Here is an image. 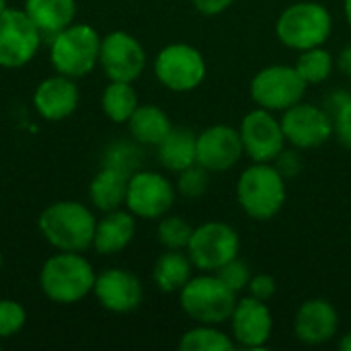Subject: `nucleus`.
<instances>
[{"instance_id": "nucleus-30", "label": "nucleus", "mask_w": 351, "mask_h": 351, "mask_svg": "<svg viewBox=\"0 0 351 351\" xmlns=\"http://www.w3.org/2000/svg\"><path fill=\"white\" fill-rule=\"evenodd\" d=\"M156 234H158V241L165 249H171V251H185L187 245H189V239L193 234V228L191 224L181 218V216H162L160 222H158V228H156Z\"/></svg>"}, {"instance_id": "nucleus-15", "label": "nucleus", "mask_w": 351, "mask_h": 351, "mask_svg": "<svg viewBox=\"0 0 351 351\" xmlns=\"http://www.w3.org/2000/svg\"><path fill=\"white\" fill-rule=\"evenodd\" d=\"M245 154L241 134L237 128L226 123H216L197 134L195 162L210 173L230 171Z\"/></svg>"}, {"instance_id": "nucleus-26", "label": "nucleus", "mask_w": 351, "mask_h": 351, "mask_svg": "<svg viewBox=\"0 0 351 351\" xmlns=\"http://www.w3.org/2000/svg\"><path fill=\"white\" fill-rule=\"evenodd\" d=\"M138 95L132 86V82H121V80H109L107 88L103 90L101 97V107L103 113L115 121V123H128L132 113L138 109Z\"/></svg>"}, {"instance_id": "nucleus-28", "label": "nucleus", "mask_w": 351, "mask_h": 351, "mask_svg": "<svg viewBox=\"0 0 351 351\" xmlns=\"http://www.w3.org/2000/svg\"><path fill=\"white\" fill-rule=\"evenodd\" d=\"M333 66H335V60H333L331 51L325 49V45L300 51V56H298V60L294 64V68L298 70V74L302 76V80L306 84L325 82L331 76Z\"/></svg>"}, {"instance_id": "nucleus-17", "label": "nucleus", "mask_w": 351, "mask_h": 351, "mask_svg": "<svg viewBox=\"0 0 351 351\" xmlns=\"http://www.w3.org/2000/svg\"><path fill=\"white\" fill-rule=\"evenodd\" d=\"M93 294L109 313H132L142 304V282L128 269H105L97 276Z\"/></svg>"}, {"instance_id": "nucleus-43", "label": "nucleus", "mask_w": 351, "mask_h": 351, "mask_svg": "<svg viewBox=\"0 0 351 351\" xmlns=\"http://www.w3.org/2000/svg\"><path fill=\"white\" fill-rule=\"evenodd\" d=\"M0 348H2V339H0Z\"/></svg>"}, {"instance_id": "nucleus-1", "label": "nucleus", "mask_w": 351, "mask_h": 351, "mask_svg": "<svg viewBox=\"0 0 351 351\" xmlns=\"http://www.w3.org/2000/svg\"><path fill=\"white\" fill-rule=\"evenodd\" d=\"M39 232L56 251L82 253L93 247L97 218L80 202L64 199L47 206L39 216Z\"/></svg>"}, {"instance_id": "nucleus-20", "label": "nucleus", "mask_w": 351, "mask_h": 351, "mask_svg": "<svg viewBox=\"0 0 351 351\" xmlns=\"http://www.w3.org/2000/svg\"><path fill=\"white\" fill-rule=\"evenodd\" d=\"M136 234V216L128 210L105 212V216L97 222L93 249L99 255H115L123 251Z\"/></svg>"}, {"instance_id": "nucleus-3", "label": "nucleus", "mask_w": 351, "mask_h": 351, "mask_svg": "<svg viewBox=\"0 0 351 351\" xmlns=\"http://www.w3.org/2000/svg\"><path fill=\"white\" fill-rule=\"evenodd\" d=\"M237 199L251 220L267 222L286 204V177L271 162H253L239 177Z\"/></svg>"}, {"instance_id": "nucleus-25", "label": "nucleus", "mask_w": 351, "mask_h": 351, "mask_svg": "<svg viewBox=\"0 0 351 351\" xmlns=\"http://www.w3.org/2000/svg\"><path fill=\"white\" fill-rule=\"evenodd\" d=\"M193 278V263L189 255L183 251H171L162 253L152 269V280L156 288L165 294H175L181 292V288Z\"/></svg>"}, {"instance_id": "nucleus-8", "label": "nucleus", "mask_w": 351, "mask_h": 351, "mask_svg": "<svg viewBox=\"0 0 351 351\" xmlns=\"http://www.w3.org/2000/svg\"><path fill=\"white\" fill-rule=\"evenodd\" d=\"M206 60L202 51L189 43H169L154 60L158 82L173 93H191L206 78Z\"/></svg>"}, {"instance_id": "nucleus-34", "label": "nucleus", "mask_w": 351, "mask_h": 351, "mask_svg": "<svg viewBox=\"0 0 351 351\" xmlns=\"http://www.w3.org/2000/svg\"><path fill=\"white\" fill-rule=\"evenodd\" d=\"M333 117V134L337 136L339 144L351 150V95L343 99V103L331 113Z\"/></svg>"}, {"instance_id": "nucleus-31", "label": "nucleus", "mask_w": 351, "mask_h": 351, "mask_svg": "<svg viewBox=\"0 0 351 351\" xmlns=\"http://www.w3.org/2000/svg\"><path fill=\"white\" fill-rule=\"evenodd\" d=\"M179 179H177V191L183 195V197H189V199H195V197H202L208 187H210V171H206L202 165H191L187 169H183L181 173H177Z\"/></svg>"}, {"instance_id": "nucleus-21", "label": "nucleus", "mask_w": 351, "mask_h": 351, "mask_svg": "<svg viewBox=\"0 0 351 351\" xmlns=\"http://www.w3.org/2000/svg\"><path fill=\"white\" fill-rule=\"evenodd\" d=\"M25 12L43 37L51 39L76 19V0H25Z\"/></svg>"}, {"instance_id": "nucleus-11", "label": "nucleus", "mask_w": 351, "mask_h": 351, "mask_svg": "<svg viewBox=\"0 0 351 351\" xmlns=\"http://www.w3.org/2000/svg\"><path fill=\"white\" fill-rule=\"evenodd\" d=\"M177 187L156 171H136L128 181L125 208L142 220H160L175 204Z\"/></svg>"}, {"instance_id": "nucleus-35", "label": "nucleus", "mask_w": 351, "mask_h": 351, "mask_svg": "<svg viewBox=\"0 0 351 351\" xmlns=\"http://www.w3.org/2000/svg\"><path fill=\"white\" fill-rule=\"evenodd\" d=\"M276 290H278V284H276L274 276H269V274H257V276H253L251 282H249V286H247L249 296H253L257 300H263V302H267L269 298H274Z\"/></svg>"}, {"instance_id": "nucleus-29", "label": "nucleus", "mask_w": 351, "mask_h": 351, "mask_svg": "<svg viewBox=\"0 0 351 351\" xmlns=\"http://www.w3.org/2000/svg\"><path fill=\"white\" fill-rule=\"evenodd\" d=\"M142 165V152L138 148V142H113L107 146L105 154H103V167H111L117 169L125 175H134L136 171H140Z\"/></svg>"}, {"instance_id": "nucleus-37", "label": "nucleus", "mask_w": 351, "mask_h": 351, "mask_svg": "<svg viewBox=\"0 0 351 351\" xmlns=\"http://www.w3.org/2000/svg\"><path fill=\"white\" fill-rule=\"evenodd\" d=\"M191 4L195 6L197 12H202L206 16H214V14L228 10L234 4V0H191Z\"/></svg>"}, {"instance_id": "nucleus-40", "label": "nucleus", "mask_w": 351, "mask_h": 351, "mask_svg": "<svg viewBox=\"0 0 351 351\" xmlns=\"http://www.w3.org/2000/svg\"><path fill=\"white\" fill-rule=\"evenodd\" d=\"M343 12H346V19L351 27V0H343Z\"/></svg>"}, {"instance_id": "nucleus-13", "label": "nucleus", "mask_w": 351, "mask_h": 351, "mask_svg": "<svg viewBox=\"0 0 351 351\" xmlns=\"http://www.w3.org/2000/svg\"><path fill=\"white\" fill-rule=\"evenodd\" d=\"M239 134L243 150L253 162H274L286 148L282 121L274 117V111L261 107L243 117Z\"/></svg>"}, {"instance_id": "nucleus-5", "label": "nucleus", "mask_w": 351, "mask_h": 351, "mask_svg": "<svg viewBox=\"0 0 351 351\" xmlns=\"http://www.w3.org/2000/svg\"><path fill=\"white\" fill-rule=\"evenodd\" d=\"M101 35L86 23H72L49 39V60L58 74L82 78L90 74L101 56Z\"/></svg>"}, {"instance_id": "nucleus-32", "label": "nucleus", "mask_w": 351, "mask_h": 351, "mask_svg": "<svg viewBox=\"0 0 351 351\" xmlns=\"http://www.w3.org/2000/svg\"><path fill=\"white\" fill-rule=\"evenodd\" d=\"M27 323V313L25 308L8 298L0 300V339H10L14 337Z\"/></svg>"}, {"instance_id": "nucleus-42", "label": "nucleus", "mask_w": 351, "mask_h": 351, "mask_svg": "<svg viewBox=\"0 0 351 351\" xmlns=\"http://www.w3.org/2000/svg\"><path fill=\"white\" fill-rule=\"evenodd\" d=\"M0 267H2V253H0Z\"/></svg>"}, {"instance_id": "nucleus-22", "label": "nucleus", "mask_w": 351, "mask_h": 351, "mask_svg": "<svg viewBox=\"0 0 351 351\" xmlns=\"http://www.w3.org/2000/svg\"><path fill=\"white\" fill-rule=\"evenodd\" d=\"M128 181H130V175L111 167H103L90 181V187H88L90 204L101 212L119 210L121 206H125Z\"/></svg>"}, {"instance_id": "nucleus-12", "label": "nucleus", "mask_w": 351, "mask_h": 351, "mask_svg": "<svg viewBox=\"0 0 351 351\" xmlns=\"http://www.w3.org/2000/svg\"><path fill=\"white\" fill-rule=\"evenodd\" d=\"M286 142L298 150H313L333 138V117L327 109L313 103H296L282 115Z\"/></svg>"}, {"instance_id": "nucleus-14", "label": "nucleus", "mask_w": 351, "mask_h": 351, "mask_svg": "<svg viewBox=\"0 0 351 351\" xmlns=\"http://www.w3.org/2000/svg\"><path fill=\"white\" fill-rule=\"evenodd\" d=\"M99 64L109 80L134 82L146 68V51L134 35L111 31L101 39Z\"/></svg>"}, {"instance_id": "nucleus-41", "label": "nucleus", "mask_w": 351, "mask_h": 351, "mask_svg": "<svg viewBox=\"0 0 351 351\" xmlns=\"http://www.w3.org/2000/svg\"><path fill=\"white\" fill-rule=\"evenodd\" d=\"M6 8H8V6H6V0H0V14H2Z\"/></svg>"}, {"instance_id": "nucleus-36", "label": "nucleus", "mask_w": 351, "mask_h": 351, "mask_svg": "<svg viewBox=\"0 0 351 351\" xmlns=\"http://www.w3.org/2000/svg\"><path fill=\"white\" fill-rule=\"evenodd\" d=\"M274 162H276V169H278L286 179H288V177L298 175V171L302 169V160H300L298 152H294V150H286V148H284V152H282Z\"/></svg>"}, {"instance_id": "nucleus-16", "label": "nucleus", "mask_w": 351, "mask_h": 351, "mask_svg": "<svg viewBox=\"0 0 351 351\" xmlns=\"http://www.w3.org/2000/svg\"><path fill=\"white\" fill-rule=\"evenodd\" d=\"M232 339L245 350H263L274 331V317L267 302L253 296L237 300V306L230 315Z\"/></svg>"}, {"instance_id": "nucleus-24", "label": "nucleus", "mask_w": 351, "mask_h": 351, "mask_svg": "<svg viewBox=\"0 0 351 351\" xmlns=\"http://www.w3.org/2000/svg\"><path fill=\"white\" fill-rule=\"evenodd\" d=\"M156 148H158V162L167 171L181 173L183 169L195 165L197 134H193L187 128H173Z\"/></svg>"}, {"instance_id": "nucleus-2", "label": "nucleus", "mask_w": 351, "mask_h": 351, "mask_svg": "<svg viewBox=\"0 0 351 351\" xmlns=\"http://www.w3.org/2000/svg\"><path fill=\"white\" fill-rule=\"evenodd\" d=\"M95 280L93 265L80 253L58 251L43 263L39 288L56 304H76L93 292Z\"/></svg>"}, {"instance_id": "nucleus-33", "label": "nucleus", "mask_w": 351, "mask_h": 351, "mask_svg": "<svg viewBox=\"0 0 351 351\" xmlns=\"http://www.w3.org/2000/svg\"><path fill=\"white\" fill-rule=\"evenodd\" d=\"M232 292H243V290H247V286H249V282H251V278H253V274H251V267L243 261V259H239V257H234V259H230L228 263H224L218 271H214Z\"/></svg>"}, {"instance_id": "nucleus-19", "label": "nucleus", "mask_w": 351, "mask_h": 351, "mask_svg": "<svg viewBox=\"0 0 351 351\" xmlns=\"http://www.w3.org/2000/svg\"><path fill=\"white\" fill-rule=\"evenodd\" d=\"M80 103L74 78L56 74L41 80L33 93V107L45 121H62L70 117Z\"/></svg>"}, {"instance_id": "nucleus-4", "label": "nucleus", "mask_w": 351, "mask_h": 351, "mask_svg": "<svg viewBox=\"0 0 351 351\" xmlns=\"http://www.w3.org/2000/svg\"><path fill=\"white\" fill-rule=\"evenodd\" d=\"M333 31V19L325 4L302 0L284 8L276 21V35L282 45L304 51L325 45Z\"/></svg>"}, {"instance_id": "nucleus-23", "label": "nucleus", "mask_w": 351, "mask_h": 351, "mask_svg": "<svg viewBox=\"0 0 351 351\" xmlns=\"http://www.w3.org/2000/svg\"><path fill=\"white\" fill-rule=\"evenodd\" d=\"M132 140L140 146H158L173 130L171 117L156 105H138L128 119Z\"/></svg>"}, {"instance_id": "nucleus-7", "label": "nucleus", "mask_w": 351, "mask_h": 351, "mask_svg": "<svg viewBox=\"0 0 351 351\" xmlns=\"http://www.w3.org/2000/svg\"><path fill=\"white\" fill-rule=\"evenodd\" d=\"M239 232L226 222L212 220L193 228L185 251L195 269H199L202 274H214L224 263L239 257Z\"/></svg>"}, {"instance_id": "nucleus-39", "label": "nucleus", "mask_w": 351, "mask_h": 351, "mask_svg": "<svg viewBox=\"0 0 351 351\" xmlns=\"http://www.w3.org/2000/svg\"><path fill=\"white\" fill-rule=\"evenodd\" d=\"M339 350L351 351V331L350 333H346V335L341 337V341H339Z\"/></svg>"}, {"instance_id": "nucleus-6", "label": "nucleus", "mask_w": 351, "mask_h": 351, "mask_svg": "<svg viewBox=\"0 0 351 351\" xmlns=\"http://www.w3.org/2000/svg\"><path fill=\"white\" fill-rule=\"evenodd\" d=\"M179 304L195 323L222 325L230 321L237 306V292H232L216 274H202L181 288Z\"/></svg>"}, {"instance_id": "nucleus-10", "label": "nucleus", "mask_w": 351, "mask_h": 351, "mask_svg": "<svg viewBox=\"0 0 351 351\" xmlns=\"http://www.w3.org/2000/svg\"><path fill=\"white\" fill-rule=\"evenodd\" d=\"M43 35L31 16L19 8H6L0 14V66L23 68L29 64L39 47Z\"/></svg>"}, {"instance_id": "nucleus-18", "label": "nucleus", "mask_w": 351, "mask_h": 351, "mask_svg": "<svg viewBox=\"0 0 351 351\" xmlns=\"http://www.w3.org/2000/svg\"><path fill=\"white\" fill-rule=\"evenodd\" d=\"M339 329V315L325 298H311L302 302L294 315V335L306 346L329 343Z\"/></svg>"}, {"instance_id": "nucleus-38", "label": "nucleus", "mask_w": 351, "mask_h": 351, "mask_svg": "<svg viewBox=\"0 0 351 351\" xmlns=\"http://www.w3.org/2000/svg\"><path fill=\"white\" fill-rule=\"evenodd\" d=\"M337 66H339V70L346 74V76H350L351 78V43L350 45H346L341 51H339V58H337Z\"/></svg>"}, {"instance_id": "nucleus-9", "label": "nucleus", "mask_w": 351, "mask_h": 351, "mask_svg": "<svg viewBox=\"0 0 351 351\" xmlns=\"http://www.w3.org/2000/svg\"><path fill=\"white\" fill-rule=\"evenodd\" d=\"M306 82L294 66L271 64L261 68L251 80V99L267 111H286L302 101Z\"/></svg>"}, {"instance_id": "nucleus-27", "label": "nucleus", "mask_w": 351, "mask_h": 351, "mask_svg": "<svg viewBox=\"0 0 351 351\" xmlns=\"http://www.w3.org/2000/svg\"><path fill=\"white\" fill-rule=\"evenodd\" d=\"M237 348L232 335H226L218 325H202L185 331L179 339L181 351H232Z\"/></svg>"}]
</instances>
